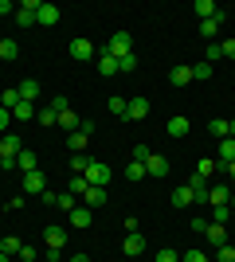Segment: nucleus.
<instances>
[{
    "label": "nucleus",
    "instance_id": "nucleus-1",
    "mask_svg": "<svg viewBox=\"0 0 235 262\" xmlns=\"http://www.w3.org/2000/svg\"><path fill=\"white\" fill-rule=\"evenodd\" d=\"M90 133H94V121H82L75 133H67V145H71V153H87V145H90Z\"/></svg>",
    "mask_w": 235,
    "mask_h": 262
},
{
    "label": "nucleus",
    "instance_id": "nucleus-2",
    "mask_svg": "<svg viewBox=\"0 0 235 262\" xmlns=\"http://www.w3.org/2000/svg\"><path fill=\"white\" fill-rule=\"evenodd\" d=\"M134 51V35L130 32H114V39L106 43V55H114V59H122V55Z\"/></svg>",
    "mask_w": 235,
    "mask_h": 262
},
{
    "label": "nucleus",
    "instance_id": "nucleus-3",
    "mask_svg": "<svg viewBox=\"0 0 235 262\" xmlns=\"http://www.w3.org/2000/svg\"><path fill=\"white\" fill-rule=\"evenodd\" d=\"M110 164H102V161H90V168H87V184H94V188H106L110 184Z\"/></svg>",
    "mask_w": 235,
    "mask_h": 262
},
{
    "label": "nucleus",
    "instance_id": "nucleus-4",
    "mask_svg": "<svg viewBox=\"0 0 235 262\" xmlns=\"http://www.w3.org/2000/svg\"><path fill=\"white\" fill-rule=\"evenodd\" d=\"M47 192V176L35 168V172H24V196H44Z\"/></svg>",
    "mask_w": 235,
    "mask_h": 262
},
{
    "label": "nucleus",
    "instance_id": "nucleus-5",
    "mask_svg": "<svg viewBox=\"0 0 235 262\" xmlns=\"http://www.w3.org/2000/svg\"><path fill=\"white\" fill-rule=\"evenodd\" d=\"M35 16H39V0H24L20 8H16V24H20V28H32Z\"/></svg>",
    "mask_w": 235,
    "mask_h": 262
},
{
    "label": "nucleus",
    "instance_id": "nucleus-6",
    "mask_svg": "<svg viewBox=\"0 0 235 262\" xmlns=\"http://www.w3.org/2000/svg\"><path fill=\"white\" fill-rule=\"evenodd\" d=\"M71 59L75 63H90L94 59V43L90 39H71Z\"/></svg>",
    "mask_w": 235,
    "mask_h": 262
},
{
    "label": "nucleus",
    "instance_id": "nucleus-7",
    "mask_svg": "<svg viewBox=\"0 0 235 262\" xmlns=\"http://www.w3.org/2000/svg\"><path fill=\"white\" fill-rule=\"evenodd\" d=\"M188 188H192V196H196V204H208V192H212V184H208L200 172H192V176H188Z\"/></svg>",
    "mask_w": 235,
    "mask_h": 262
},
{
    "label": "nucleus",
    "instance_id": "nucleus-8",
    "mask_svg": "<svg viewBox=\"0 0 235 262\" xmlns=\"http://www.w3.org/2000/svg\"><path fill=\"white\" fill-rule=\"evenodd\" d=\"M149 118V98H130V106H125V121H141Z\"/></svg>",
    "mask_w": 235,
    "mask_h": 262
},
{
    "label": "nucleus",
    "instance_id": "nucleus-9",
    "mask_svg": "<svg viewBox=\"0 0 235 262\" xmlns=\"http://www.w3.org/2000/svg\"><path fill=\"white\" fill-rule=\"evenodd\" d=\"M122 251L130 254V258L145 254V235H141V231H130V235H125V247H122Z\"/></svg>",
    "mask_w": 235,
    "mask_h": 262
},
{
    "label": "nucleus",
    "instance_id": "nucleus-10",
    "mask_svg": "<svg viewBox=\"0 0 235 262\" xmlns=\"http://www.w3.org/2000/svg\"><path fill=\"white\" fill-rule=\"evenodd\" d=\"M44 243H47V251H63V247H67V231H63V227H47Z\"/></svg>",
    "mask_w": 235,
    "mask_h": 262
},
{
    "label": "nucleus",
    "instance_id": "nucleus-11",
    "mask_svg": "<svg viewBox=\"0 0 235 262\" xmlns=\"http://www.w3.org/2000/svg\"><path fill=\"white\" fill-rule=\"evenodd\" d=\"M145 172H149V176H168V157L153 153V157L145 161Z\"/></svg>",
    "mask_w": 235,
    "mask_h": 262
},
{
    "label": "nucleus",
    "instance_id": "nucleus-12",
    "mask_svg": "<svg viewBox=\"0 0 235 262\" xmlns=\"http://www.w3.org/2000/svg\"><path fill=\"white\" fill-rule=\"evenodd\" d=\"M59 16H63V12H59L55 4H39V16H35V24H44V28H51V24H59Z\"/></svg>",
    "mask_w": 235,
    "mask_h": 262
},
{
    "label": "nucleus",
    "instance_id": "nucleus-13",
    "mask_svg": "<svg viewBox=\"0 0 235 262\" xmlns=\"http://www.w3.org/2000/svg\"><path fill=\"white\" fill-rule=\"evenodd\" d=\"M208 204H212V208H220V204H231V188H227V184H212V192H208Z\"/></svg>",
    "mask_w": 235,
    "mask_h": 262
},
{
    "label": "nucleus",
    "instance_id": "nucleus-14",
    "mask_svg": "<svg viewBox=\"0 0 235 262\" xmlns=\"http://www.w3.org/2000/svg\"><path fill=\"white\" fill-rule=\"evenodd\" d=\"M204 235L212 239V247H216V251H220V247L227 243V227H224V223H208V231H204Z\"/></svg>",
    "mask_w": 235,
    "mask_h": 262
},
{
    "label": "nucleus",
    "instance_id": "nucleus-15",
    "mask_svg": "<svg viewBox=\"0 0 235 262\" xmlns=\"http://www.w3.org/2000/svg\"><path fill=\"white\" fill-rule=\"evenodd\" d=\"M16 90H20V102H35L39 98V82H35V78H24Z\"/></svg>",
    "mask_w": 235,
    "mask_h": 262
},
{
    "label": "nucleus",
    "instance_id": "nucleus-16",
    "mask_svg": "<svg viewBox=\"0 0 235 262\" xmlns=\"http://www.w3.org/2000/svg\"><path fill=\"white\" fill-rule=\"evenodd\" d=\"M82 196H87V208L94 211V208H102V204H106V188H94V184H90Z\"/></svg>",
    "mask_w": 235,
    "mask_h": 262
},
{
    "label": "nucleus",
    "instance_id": "nucleus-17",
    "mask_svg": "<svg viewBox=\"0 0 235 262\" xmlns=\"http://www.w3.org/2000/svg\"><path fill=\"white\" fill-rule=\"evenodd\" d=\"M188 204H196V196H192L188 184H180L177 192H173V208H188Z\"/></svg>",
    "mask_w": 235,
    "mask_h": 262
},
{
    "label": "nucleus",
    "instance_id": "nucleus-18",
    "mask_svg": "<svg viewBox=\"0 0 235 262\" xmlns=\"http://www.w3.org/2000/svg\"><path fill=\"white\" fill-rule=\"evenodd\" d=\"M78 125H82V118H78L75 110H63V114H59V129H67V133H75Z\"/></svg>",
    "mask_w": 235,
    "mask_h": 262
},
{
    "label": "nucleus",
    "instance_id": "nucleus-19",
    "mask_svg": "<svg viewBox=\"0 0 235 262\" xmlns=\"http://www.w3.org/2000/svg\"><path fill=\"white\" fill-rule=\"evenodd\" d=\"M35 121H39V125H59V110L55 106H39L35 110Z\"/></svg>",
    "mask_w": 235,
    "mask_h": 262
},
{
    "label": "nucleus",
    "instance_id": "nucleus-20",
    "mask_svg": "<svg viewBox=\"0 0 235 262\" xmlns=\"http://www.w3.org/2000/svg\"><path fill=\"white\" fill-rule=\"evenodd\" d=\"M71 227H78V231H87V227H90V208H87V204L71 211Z\"/></svg>",
    "mask_w": 235,
    "mask_h": 262
},
{
    "label": "nucleus",
    "instance_id": "nucleus-21",
    "mask_svg": "<svg viewBox=\"0 0 235 262\" xmlns=\"http://www.w3.org/2000/svg\"><path fill=\"white\" fill-rule=\"evenodd\" d=\"M196 172H200L204 180H212V172H224V164H220V161H212V157H204V161L196 164Z\"/></svg>",
    "mask_w": 235,
    "mask_h": 262
},
{
    "label": "nucleus",
    "instance_id": "nucleus-22",
    "mask_svg": "<svg viewBox=\"0 0 235 262\" xmlns=\"http://www.w3.org/2000/svg\"><path fill=\"white\" fill-rule=\"evenodd\" d=\"M168 82H173V86H188V82H192V67H173Z\"/></svg>",
    "mask_w": 235,
    "mask_h": 262
},
{
    "label": "nucleus",
    "instance_id": "nucleus-23",
    "mask_svg": "<svg viewBox=\"0 0 235 262\" xmlns=\"http://www.w3.org/2000/svg\"><path fill=\"white\" fill-rule=\"evenodd\" d=\"M216 161H220V164L235 161V137H224V141H220V157H216Z\"/></svg>",
    "mask_w": 235,
    "mask_h": 262
},
{
    "label": "nucleus",
    "instance_id": "nucleus-24",
    "mask_svg": "<svg viewBox=\"0 0 235 262\" xmlns=\"http://www.w3.org/2000/svg\"><path fill=\"white\" fill-rule=\"evenodd\" d=\"M188 118H168V137H188Z\"/></svg>",
    "mask_w": 235,
    "mask_h": 262
},
{
    "label": "nucleus",
    "instance_id": "nucleus-25",
    "mask_svg": "<svg viewBox=\"0 0 235 262\" xmlns=\"http://www.w3.org/2000/svg\"><path fill=\"white\" fill-rule=\"evenodd\" d=\"M208 133H212V137H220V141H224V137H231V121H224V118L208 121Z\"/></svg>",
    "mask_w": 235,
    "mask_h": 262
},
{
    "label": "nucleus",
    "instance_id": "nucleus-26",
    "mask_svg": "<svg viewBox=\"0 0 235 262\" xmlns=\"http://www.w3.org/2000/svg\"><path fill=\"white\" fill-rule=\"evenodd\" d=\"M98 75H106V78L118 75V59H114V55H106V51L98 55Z\"/></svg>",
    "mask_w": 235,
    "mask_h": 262
},
{
    "label": "nucleus",
    "instance_id": "nucleus-27",
    "mask_svg": "<svg viewBox=\"0 0 235 262\" xmlns=\"http://www.w3.org/2000/svg\"><path fill=\"white\" fill-rule=\"evenodd\" d=\"M220 24H224V12H220V16H212V20H200V35H204V39H212V35L220 32Z\"/></svg>",
    "mask_w": 235,
    "mask_h": 262
},
{
    "label": "nucleus",
    "instance_id": "nucleus-28",
    "mask_svg": "<svg viewBox=\"0 0 235 262\" xmlns=\"http://www.w3.org/2000/svg\"><path fill=\"white\" fill-rule=\"evenodd\" d=\"M35 164H39V161H35L32 149H20V157H16V168H24V172H35Z\"/></svg>",
    "mask_w": 235,
    "mask_h": 262
},
{
    "label": "nucleus",
    "instance_id": "nucleus-29",
    "mask_svg": "<svg viewBox=\"0 0 235 262\" xmlns=\"http://www.w3.org/2000/svg\"><path fill=\"white\" fill-rule=\"evenodd\" d=\"M32 118H35V106H32V102H20V106L12 110V121H32Z\"/></svg>",
    "mask_w": 235,
    "mask_h": 262
},
{
    "label": "nucleus",
    "instance_id": "nucleus-30",
    "mask_svg": "<svg viewBox=\"0 0 235 262\" xmlns=\"http://www.w3.org/2000/svg\"><path fill=\"white\" fill-rule=\"evenodd\" d=\"M196 16H200V20H212V16H220V8H216L212 0H196Z\"/></svg>",
    "mask_w": 235,
    "mask_h": 262
},
{
    "label": "nucleus",
    "instance_id": "nucleus-31",
    "mask_svg": "<svg viewBox=\"0 0 235 262\" xmlns=\"http://www.w3.org/2000/svg\"><path fill=\"white\" fill-rule=\"evenodd\" d=\"M145 164H141V161H130V164H125V180H145Z\"/></svg>",
    "mask_w": 235,
    "mask_h": 262
},
{
    "label": "nucleus",
    "instance_id": "nucleus-32",
    "mask_svg": "<svg viewBox=\"0 0 235 262\" xmlns=\"http://www.w3.org/2000/svg\"><path fill=\"white\" fill-rule=\"evenodd\" d=\"M16 55H20V47H16V39H0V59H4V63H12Z\"/></svg>",
    "mask_w": 235,
    "mask_h": 262
},
{
    "label": "nucleus",
    "instance_id": "nucleus-33",
    "mask_svg": "<svg viewBox=\"0 0 235 262\" xmlns=\"http://www.w3.org/2000/svg\"><path fill=\"white\" fill-rule=\"evenodd\" d=\"M0 106L16 110V106H20V90H16V86H8V90H4V94H0Z\"/></svg>",
    "mask_w": 235,
    "mask_h": 262
},
{
    "label": "nucleus",
    "instance_id": "nucleus-34",
    "mask_svg": "<svg viewBox=\"0 0 235 262\" xmlns=\"http://www.w3.org/2000/svg\"><path fill=\"white\" fill-rule=\"evenodd\" d=\"M106 106H110V114H114V118H125V106H130V98H118V94H114V98L106 102Z\"/></svg>",
    "mask_w": 235,
    "mask_h": 262
},
{
    "label": "nucleus",
    "instance_id": "nucleus-35",
    "mask_svg": "<svg viewBox=\"0 0 235 262\" xmlns=\"http://www.w3.org/2000/svg\"><path fill=\"white\" fill-rule=\"evenodd\" d=\"M235 211H231V204H220V208H212V223H227Z\"/></svg>",
    "mask_w": 235,
    "mask_h": 262
},
{
    "label": "nucleus",
    "instance_id": "nucleus-36",
    "mask_svg": "<svg viewBox=\"0 0 235 262\" xmlns=\"http://www.w3.org/2000/svg\"><path fill=\"white\" fill-rule=\"evenodd\" d=\"M118 71H122V75L137 71V55H134V51H130V55H122V59H118Z\"/></svg>",
    "mask_w": 235,
    "mask_h": 262
},
{
    "label": "nucleus",
    "instance_id": "nucleus-37",
    "mask_svg": "<svg viewBox=\"0 0 235 262\" xmlns=\"http://www.w3.org/2000/svg\"><path fill=\"white\" fill-rule=\"evenodd\" d=\"M55 208H63V211H75L78 204H75V196H71V192H59V196H55Z\"/></svg>",
    "mask_w": 235,
    "mask_h": 262
},
{
    "label": "nucleus",
    "instance_id": "nucleus-38",
    "mask_svg": "<svg viewBox=\"0 0 235 262\" xmlns=\"http://www.w3.org/2000/svg\"><path fill=\"white\" fill-rule=\"evenodd\" d=\"M71 168H75V176H87L90 161H87V157H82V153H75V157H71Z\"/></svg>",
    "mask_w": 235,
    "mask_h": 262
},
{
    "label": "nucleus",
    "instance_id": "nucleus-39",
    "mask_svg": "<svg viewBox=\"0 0 235 262\" xmlns=\"http://www.w3.org/2000/svg\"><path fill=\"white\" fill-rule=\"evenodd\" d=\"M216 59H224V43H208V51H204V63H216Z\"/></svg>",
    "mask_w": 235,
    "mask_h": 262
},
{
    "label": "nucleus",
    "instance_id": "nucleus-40",
    "mask_svg": "<svg viewBox=\"0 0 235 262\" xmlns=\"http://www.w3.org/2000/svg\"><path fill=\"white\" fill-rule=\"evenodd\" d=\"M20 247H24L20 239H4V243H0V251L8 254V258H16V254H20Z\"/></svg>",
    "mask_w": 235,
    "mask_h": 262
},
{
    "label": "nucleus",
    "instance_id": "nucleus-41",
    "mask_svg": "<svg viewBox=\"0 0 235 262\" xmlns=\"http://www.w3.org/2000/svg\"><path fill=\"white\" fill-rule=\"evenodd\" d=\"M216 262H235V247L231 243H224V247L216 251Z\"/></svg>",
    "mask_w": 235,
    "mask_h": 262
},
{
    "label": "nucleus",
    "instance_id": "nucleus-42",
    "mask_svg": "<svg viewBox=\"0 0 235 262\" xmlns=\"http://www.w3.org/2000/svg\"><path fill=\"white\" fill-rule=\"evenodd\" d=\"M153 262H180V254L173 251V247H161V251H157V258Z\"/></svg>",
    "mask_w": 235,
    "mask_h": 262
},
{
    "label": "nucleus",
    "instance_id": "nucleus-43",
    "mask_svg": "<svg viewBox=\"0 0 235 262\" xmlns=\"http://www.w3.org/2000/svg\"><path fill=\"white\" fill-rule=\"evenodd\" d=\"M87 176H71V196H82V192H87Z\"/></svg>",
    "mask_w": 235,
    "mask_h": 262
},
{
    "label": "nucleus",
    "instance_id": "nucleus-44",
    "mask_svg": "<svg viewBox=\"0 0 235 262\" xmlns=\"http://www.w3.org/2000/svg\"><path fill=\"white\" fill-rule=\"evenodd\" d=\"M192 78H204V82H208V78H212V63H196L192 67Z\"/></svg>",
    "mask_w": 235,
    "mask_h": 262
},
{
    "label": "nucleus",
    "instance_id": "nucleus-45",
    "mask_svg": "<svg viewBox=\"0 0 235 262\" xmlns=\"http://www.w3.org/2000/svg\"><path fill=\"white\" fill-rule=\"evenodd\" d=\"M180 262H212V258H208L204 251H184V254H180Z\"/></svg>",
    "mask_w": 235,
    "mask_h": 262
},
{
    "label": "nucleus",
    "instance_id": "nucleus-46",
    "mask_svg": "<svg viewBox=\"0 0 235 262\" xmlns=\"http://www.w3.org/2000/svg\"><path fill=\"white\" fill-rule=\"evenodd\" d=\"M149 157H153V153H149V145H134V161H141V164H145Z\"/></svg>",
    "mask_w": 235,
    "mask_h": 262
},
{
    "label": "nucleus",
    "instance_id": "nucleus-47",
    "mask_svg": "<svg viewBox=\"0 0 235 262\" xmlns=\"http://www.w3.org/2000/svg\"><path fill=\"white\" fill-rule=\"evenodd\" d=\"M8 125H12V110H8V106H0V133L8 129Z\"/></svg>",
    "mask_w": 235,
    "mask_h": 262
},
{
    "label": "nucleus",
    "instance_id": "nucleus-48",
    "mask_svg": "<svg viewBox=\"0 0 235 262\" xmlns=\"http://www.w3.org/2000/svg\"><path fill=\"white\" fill-rule=\"evenodd\" d=\"M16 258H20V262H32V258H35V247H28V243H24V247H20V254H16Z\"/></svg>",
    "mask_w": 235,
    "mask_h": 262
},
{
    "label": "nucleus",
    "instance_id": "nucleus-49",
    "mask_svg": "<svg viewBox=\"0 0 235 262\" xmlns=\"http://www.w3.org/2000/svg\"><path fill=\"white\" fill-rule=\"evenodd\" d=\"M224 59H235V39H224Z\"/></svg>",
    "mask_w": 235,
    "mask_h": 262
},
{
    "label": "nucleus",
    "instance_id": "nucleus-50",
    "mask_svg": "<svg viewBox=\"0 0 235 262\" xmlns=\"http://www.w3.org/2000/svg\"><path fill=\"white\" fill-rule=\"evenodd\" d=\"M224 172H227V180L235 184V161H231V164H224Z\"/></svg>",
    "mask_w": 235,
    "mask_h": 262
},
{
    "label": "nucleus",
    "instance_id": "nucleus-51",
    "mask_svg": "<svg viewBox=\"0 0 235 262\" xmlns=\"http://www.w3.org/2000/svg\"><path fill=\"white\" fill-rule=\"evenodd\" d=\"M8 12H16V8H12L8 0H0V16H8Z\"/></svg>",
    "mask_w": 235,
    "mask_h": 262
},
{
    "label": "nucleus",
    "instance_id": "nucleus-52",
    "mask_svg": "<svg viewBox=\"0 0 235 262\" xmlns=\"http://www.w3.org/2000/svg\"><path fill=\"white\" fill-rule=\"evenodd\" d=\"M71 262H90V258H87V254H75V258H71Z\"/></svg>",
    "mask_w": 235,
    "mask_h": 262
},
{
    "label": "nucleus",
    "instance_id": "nucleus-53",
    "mask_svg": "<svg viewBox=\"0 0 235 262\" xmlns=\"http://www.w3.org/2000/svg\"><path fill=\"white\" fill-rule=\"evenodd\" d=\"M0 262H12V258H8V254H4V251H0Z\"/></svg>",
    "mask_w": 235,
    "mask_h": 262
},
{
    "label": "nucleus",
    "instance_id": "nucleus-54",
    "mask_svg": "<svg viewBox=\"0 0 235 262\" xmlns=\"http://www.w3.org/2000/svg\"><path fill=\"white\" fill-rule=\"evenodd\" d=\"M231 137H235V118H231Z\"/></svg>",
    "mask_w": 235,
    "mask_h": 262
},
{
    "label": "nucleus",
    "instance_id": "nucleus-55",
    "mask_svg": "<svg viewBox=\"0 0 235 262\" xmlns=\"http://www.w3.org/2000/svg\"><path fill=\"white\" fill-rule=\"evenodd\" d=\"M231 211H235V192H231Z\"/></svg>",
    "mask_w": 235,
    "mask_h": 262
},
{
    "label": "nucleus",
    "instance_id": "nucleus-56",
    "mask_svg": "<svg viewBox=\"0 0 235 262\" xmlns=\"http://www.w3.org/2000/svg\"><path fill=\"white\" fill-rule=\"evenodd\" d=\"M0 141H4V133H0Z\"/></svg>",
    "mask_w": 235,
    "mask_h": 262
}]
</instances>
